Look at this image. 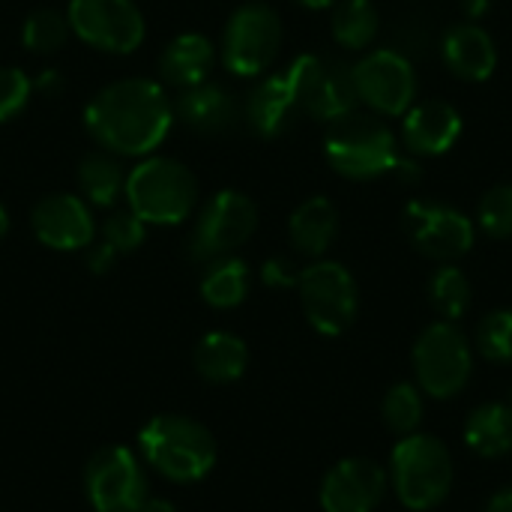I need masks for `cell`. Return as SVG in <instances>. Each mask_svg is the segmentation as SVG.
Listing matches in <instances>:
<instances>
[{
    "label": "cell",
    "instance_id": "ba28073f",
    "mask_svg": "<svg viewBox=\"0 0 512 512\" xmlns=\"http://www.w3.org/2000/svg\"><path fill=\"white\" fill-rule=\"evenodd\" d=\"M300 300L309 324L324 336H342L357 318L354 276L336 261H318L300 273Z\"/></svg>",
    "mask_w": 512,
    "mask_h": 512
},
{
    "label": "cell",
    "instance_id": "b9f144b4",
    "mask_svg": "<svg viewBox=\"0 0 512 512\" xmlns=\"http://www.w3.org/2000/svg\"><path fill=\"white\" fill-rule=\"evenodd\" d=\"M6 231H9V216H6V210L0 207V240L6 237Z\"/></svg>",
    "mask_w": 512,
    "mask_h": 512
},
{
    "label": "cell",
    "instance_id": "74e56055",
    "mask_svg": "<svg viewBox=\"0 0 512 512\" xmlns=\"http://www.w3.org/2000/svg\"><path fill=\"white\" fill-rule=\"evenodd\" d=\"M462 9L468 18H486L492 9V0H462Z\"/></svg>",
    "mask_w": 512,
    "mask_h": 512
},
{
    "label": "cell",
    "instance_id": "2e32d148",
    "mask_svg": "<svg viewBox=\"0 0 512 512\" xmlns=\"http://www.w3.org/2000/svg\"><path fill=\"white\" fill-rule=\"evenodd\" d=\"M33 231L51 249H84L93 240V216L75 195L42 198L33 210Z\"/></svg>",
    "mask_w": 512,
    "mask_h": 512
},
{
    "label": "cell",
    "instance_id": "52a82bcc",
    "mask_svg": "<svg viewBox=\"0 0 512 512\" xmlns=\"http://www.w3.org/2000/svg\"><path fill=\"white\" fill-rule=\"evenodd\" d=\"M414 372L420 387L435 399H453L471 378V348L453 321L426 327L414 345Z\"/></svg>",
    "mask_w": 512,
    "mask_h": 512
},
{
    "label": "cell",
    "instance_id": "6da1fadb",
    "mask_svg": "<svg viewBox=\"0 0 512 512\" xmlns=\"http://www.w3.org/2000/svg\"><path fill=\"white\" fill-rule=\"evenodd\" d=\"M90 135L120 156H141L162 144L171 129V105L159 84L144 78L114 81L87 105Z\"/></svg>",
    "mask_w": 512,
    "mask_h": 512
},
{
    "label": "cell",
    "instance_id": "9c48e42d",
    "mask_svg": "<svg viewBox=\"0 0 512 512\" xmlns=\"http://www.w3.org/2000/svg\"><path fill=\"white\" fill-rule=\"evenodd\" d=\"M279 45H282L279 15L264 3H249L240 6L225 27L222 60L231 72L249 78L264 72L276 60Z\"/></svg>",
    "mask_w": 512,
    "mask_h": 512
},
{
    "label": "cell",
    "instance_id": "ab89813d",
    "mask_svg": "<svg viewBox=\"0 0 512 512\" xmlns=\"http://www.w3.org/2000/svg\"><path fill=\"white\" fill-rule=\"evenodd\" d=\"M138 512H174V507L168 501H147Z\"/></svg>",
    "mask_w": 512,
    "mask_h": 512
},
{
    "label": "cell",
    "instance_id": "5b68a950",
    "mask_svg": "<svg viewBox=\"0 0 512 512\" xmlns=\"http://www.w3.org/2000/svg\"><path fill=\"white\" fill-rule=\"evenodd\" d=\"M126 198L141 222L177 225L192 213L198 183L177 159H147L126 177Z\"/></svg>",
    "mask_w": 512,
    "mask_h": 512
},
{
    "label": "cell",
    "instance_id": "7c38bea8",
    "mask_svg": "<svg viewBox=\"0 0 512 512\" xmlns=\"http://www.w3.org/2000/svg\"><path fill=\"white\" fill-rule=\"evenodd\" d=\"M87 498L96 512H138L147 498V480L126 447L99 450L84 474Z\"/></svg>",
    "mask_w": 512,
    "mask_h": 512
},
{
    "label": "cell",
    "instance_id": "f546056e",
    "mask_svg": "<svg viewBox=\"0 0 512 512\" xmlns=\"http://www.w3.org/2000/svg\"><path fill=\"white\" fill-rule=\"evenodd\" d=\"M66 33H69V21L63 15H57L54 9H39L24 21L21 39L30 51L51 54L66 42Z\"/></svg>",
    "mask_w": 512,
    "mask_h": 512
},
{
    "label": "cell",
    "instance_id": "d6a6232c",
    "mask_svg": "<svg viewBox=\"0 0 512 512\" xmlns=\"http://www.w3.org/2000/svg\"><path fill=\"white\" fill-rule=\"evenodd\" d=\"M30 90H33V81L21 69H12V66L0 69V120L15 117L27 105Z\"/></svg>",
    "mask_w": 512,
    "mask_h": 512
},
{
    "label": "cell",
    "instance_id": "3957f363",
    "mask_svg": "<svg viewBox=\"0 0 512 512\" xmlns=\"http://www.w3.org/2000/svg\"><path fill=\"white\" fill-rule=\"evenodd\" d=\"M138 444L147 462L174 483H195L216 465V444L210 432L186 417H153Z\"/></svg>",
    "mask_w": 512,
    "mask_h": 512
},
{
    "label": "cell",
    "instance_id": "4316f807",
    "mask_svg": "<svg viewBox=\"0 0 512 512\" xmlns=\"http://www.w3.org/2000/svg\"><path fill=\"white\" fill-rule=\"evenodd\" d=\"M78 180H81L84 195H87L96 207H111V204L120 198V192L126 189V180H123L120 165H117L111 156H102V153H90V156L81 162Z\"/></svg>",
    "mask_w": 512,
    "mask_h": 512
},
{
    "label": "cell",
    "instance_id": "5bb4252c",
    "mask_svg": "<svg viewBox=\"0 0 512 512\" xmlns=\"http://www.w3.org/2000/svg\"><path fill=\"white\" fill-rule=\"evenodd\" d=\"M402 225L414 249L435 261H456L474 246V225L456 207L411 201Z\"/></svg>",
    "mask_w": 512,
    "mask_h": 512
},
{
    "label": "cell",
    "instance_id": "4dcf8cb0",
    "mask_svg": "<svg viewBox=\"0 0 512 512\" xmlns=\"http://www.w3.org/2000/svg\"><path fill=\"white\" fill-rule=\"evenodd\" d=\"M477 348L492 363H512V309H498L480 321Z\"/></svg>",
    "mask_w": 512,
    "mask_h": 512
},
{
    "label": "cell",
    "instance_id": "cb8c5ba5",
    "mask_svg": "<svg viewBox=\"0 0 512 512\" xmlns=\"http://www.w3.org/2000/svg\"><path fill=\"white\" fill-rule=\"evenodd\" d=\"M465 444L483 459L512 453V408L501 402L480 405L465 423Z\"/></svg>",
    "mask_w": 512,
    "mask_h": 512
},
{
    "label": "cell",
    "instance_id": "f35d334b",
    "mask_svg": "<svg viewBox=\"0 0 512 512\" xmlns=\"http://www.w3.org/2000/svg\"><path fill=\"white\" fill-rule=\"evenodd\" d=\"M486 512H512V489H504V492H498L492 501H489V507Z\"/></svg>",
    "mask_w": 512,
    "mask_h": 512
},
{
    "label": "cell",
    "instance_id": "7402d4cb",
    "mask_svg": "<svg viewBox=\"0 0 512 512\" xmlns=\"http://www.w3.org/2000/svg\"><path fill=\"white\" fill-rule=\"evenodd\" d=\"M288 231H291V243L300 255L318 258L330 249V243L339 231V213L327 198H309L294 210Z\"/></svg>",
    "mask_w": 512,
    "mask_h": 512
},
{
    "label": "cell",
    "instance_id": "60d3db41",
    "mask_svg": "<svg viewBox=\"0 0 512 512\" xmlns=\"http://www.w3.org/2000/svg\"><path fill=\"white\" fill-rule=\"evenodd\" d=\"M300 6H306V9H327V6H333L336 0H297Z\"/></svg>",
    "mask_w": 512,
    "mask_h": 512
},
{
    "label": "cell",
    "instance_id": "9a60e30c",
    "mask_svg": "<svg viewBox=\"0 0 512 512\" xmlns=\"http://www.w3.org/2000/svg\"><path fill=\"white\" fill-rule=\"evenodd\" d=\"M384 495L387 474L369 459H345L321 483L324 512H375Z\"/></svg>",
    "mask_w": 512,
    "mask_h": 512
},
{
    "label": "cell",
    "instance_id": "83f0119b",
    "mask_svg": "<svg viewBox=\"0 0 512 512\" xmlns=\"http://www.w3.org/2000/svg\"><path fill=\"white\" fill-rule=\"evenodd\" d=\"M429 300L444 321H459L471 306L468 276L459 267H441L429 282Z\"/></svg>",
    "mask_w": 512,
    "mask_h": 512
},
{
    "label": "cell",
    "instance_id": "e0dca14e",
    "mask_svg": "<svg viewBox=\"0 0 512 512\" xmlns=\"http://www.w3.org/2000/svg\"><path fill=\"white\" fill-rule=\"evenodd\" d=\"M462 135V114L441 99H429L411 105L402 120V141L408 150L420 156H441L447 153Z\"/></svg>",
    "mask_w": 512,
    "mask_h": 512
},
{
    "label": "cell",
    "instance_id": "484cf974",
    "mask_svg": "<svg viewBox=\"0 0 512 512\" xmlns=\"http://www.w3.org/2000/svg\"><path fill=\"white\" fill-rule=\"evenodd\" d=\"M249 291V270L237 258H216L201 282V297L216 309H234L246 300Z\"/></svg>",
    "mask_w": 512,
    "mask_h": 512
},
{
    "label": "cell",
    "instance_id": "8d00e7d4",
    "mask_svg": "<svg viewBox=\"0 0 512 512\" xmlns=\"http://www.w3.org/2000/svg\"><path fill=\"white\" fill-rule=\"evenodd\" d=\"M36 87H39L42 93H48V96H57V93L63 90V78H60V72L48 69V72H42V75H39Z\"/></svg>",
    "mask_w": 512,
    "mask_h": 512
},
{
    "label": "cell",
    "instance_id": "8fae6325",
    "mask_svg": "<svg viewBox=\"0 0 512 512\" xmlns=\"http://www.w3.org/2000/svg\"><path fill=\"white\" fill-rule=\"evenodd\" d=\"M354 84L360 102L375 108L378 114L399 117L414 105L417 96V75L414 63L393 48H381L366 54L354 66Z\"/></svg>",
    "mask_w": 512,
    "mask_h": 512
},
{
    "label": "cell",
    "instance_id": "7a4b0ae2",
    "mask_svg": "<svg viewBox=\"0 0 512 512\" xmlns=\"http://www.w3.org/2000/svg\"><path fill=\"white\" fill-rule=\"evenodd\" d=\"M327 162L351 180H372L381 174H408L420 177V171L405 162L396 150V138L387 123L369 114H345L330 123L324 141Z\"/></svg>",
    "mask_w": 512,
    "mask_h": 512
},
{
    "label": "cell",
    "instance_id": "836d02e7",
    "mask_svg": "<svg viewBox=\"0 0 512 512\" xmlns=\"http://www.w3.org/2000/svg\"><path fill=\"white\" fill-rule=\"evenodd\" d=\"M141 240H144V222L132 210L114 213L105 222V243L114 246L117 252H132L135 246H141Z\"/></svg>",
    "mask_w": 512,
    "mask_h": 512
},
{
    "label": "cell",
    "instance_id": "e575fe53",
    "mask_svg": "<svg viewBox=\"0 0 512 512\" xmlns=\"http://www.w3.org/2000/svg\"><path fill=\"white\" fill-rule=\"evenodd\" d=\"M261 276L270 288H294L300 282V273L294 270V264L288 258H270L264 264Z\"/></svg>",
    "mask_w": 512,
    "mask_h": 512
},
{
    "label": "cell",
    "instance_id": "1f68e13d",
    "mask_svg": "<svg viewBox=\"0 0 512 512\" xmlns=\"http://www.w3.org/2000/svg\"><path fill=\"white\" fill-rule=\"evenodd\" d=\"M480 228L489 237L507 240L512 237V183L495 186L480 201Z\"/></svg>",
    "mask_w": 512,
    "mask_h": 512
},
{
    "label": "cell",
    "instance_id": "f1b7e54d",
    "mask_svg": "<svg viewBox=\"0 0 512 512\" xmlns=\"http://www.w3.org/2000/svg\"><path fill=\"white\" fill-rule=\"evenodd\" d=\"M381 414H384V426L393 432V435H414L420 420H423V399H420V390L414 384H396L390 387V393L384 396V405H381Z\"/></svg>",
    "mask_w": 512,
    "mask_h": 512
},
{
    "label": "cell",
    "instance_id": "d4e9b609",
    "mask_svg": "<svg viewBox=\"0 0 512 512\" xmlns=\"http://www.w3.org/2000/svg\"><path fill=\"white\" fill-rule=\"evenodd\" d=\"M378 33V9L372 0H339L333 9V39L348 48H366Z\"/></svg>",
    "mask_w": 512,
    "mask_h": 512
},
{
    "label": "cell",
    "instance_id": "d590c367",
    "mask_svg": "<svg viewBox=\"0 0 512 512\" xmlns=\"http://www.w3.org/2000/svg\"><path fill=\"white\" fill-rule=\"evenodd\" d=\"M114 255H117V249H114V246H108V243L102 240V243L90 252L87 264H90V270H93V273H105V270L114 264Z\"/></svg>",
    "mask_w": 512,
    "mask_h": 512
},
{
    "label": "cell",
    "instance_id": "44dd1931",
    "mask_svg": "<svg viewBox=\"0 0 512 512\" xmlns=\"http://www.w3.org/2000/svg\"><path fill=\"white\" fill-rule=\"evenodd\" d=\"M216 51L213 42L201 33H183L177 36L159 57V69L162 75L174 84V87H195L204 84L210 69H213Z\"/></svg>",
    "mask_w": 512,
    "mask_h": 512
},
{
    "label": "cell",
    "instance_id": "ac0fdd59",
    "mask_svg": "<svg viewBox=\"0 0 512 512\" xmlns=\"http://www.w3.org/2000/svg\"><path fill=\"white\" fill-rule=\"evenodd\" d=\"M444 60L462 81H486L495 72V39L480 24H456L444 36Z\"/></svg>",
    "mask_w": 512,
    "mask_h": 512
},
{
    "label": "cell",
    "instance_id": "8992f818",
    "mask_svg": "<svg viewBox=\"0 0 512 512\" xmlns=\"http://www.w3.org/2000/svg\"><path fill=\"white\" fill-rule=\"evenodd\" d=\"M297 108L315 120H339L351 111H357L360 96L354 84V66H345L333 57L303 54L288 66Z\"/></svg>",
    "mask_w": 512,
    "mask_h": 512
},
{
    "label": "cell",
    "instance_id": "d6986e66",
    "mask_svg": "<svg viewBox=\"0 0 512 512\" xmlns=\"http://www.w3.org/2000/svg\"><path fill=\"white\" fill-rule=\"evenodd\" d=\"M297 111L300 108H297V96H294L288 69L282 75H270L267 81H261L246 102V120L264 138L282 135L291 126Z\"/></svg>",
    "mask_w": 512,
    "mask_h": 512
},
{
    "label": "cell",
    "instance_id": "4fadbf2b",
    "mask_svg": "<svg viewBox=\"0 0 512 512\" xmlns=\"http://www.w3.org/2000/svg\"><path fill=\"white\" fill-rule=\"evenodd\" d=\"M69 24L84 42L114 54H129L144 39V18L132 0H72Z\"/></svg>",
    "mask_w": 512,
    "mask_h": 512
},
{
    "label": "cell",
    "instance_id": "30bf717a",
    "mask_svg": "<svg viewBox=\"0 0 512 512\" xmlns=\"http://www.w3.org/2000/svg\"><path fill=\"white\" fill-rule=\"evenodd\" d=\"M255 225H258L255 204L246 195L225 189L207 204L204 216L198 219L192 243H189V255L195 261L225 258L228 252H234L255 234Z\"/></svg>",
    "mask_w": 512,
    "mask_h": 512
},
{
    "label": "cell",
    "instance_id": "603a6c76",
    "mask_svg": "<svg viewBox=\"0 0 512 512\" xmlns=\"http://www.w3.org/2000/svg\"><path fill=\"white\" fill-rule=\"evenodd\" d=\"M249 354L243 339L231 333H207L195 348V369L210 384H231L246 372Z\"/></svg>",
    "mask_w": 512,
    "mask_h": 512
},
{
    "label": "cell",
    "instance_id": "277c9868",
    "mask_svg": "<svg viewBox=\"0 0 512 512\" xmlns=\"http://www.w3.org/2000/svg\"><path fill=\"white\" fill-rule=\"evenodd\" d=\"M393 486L399 501L414 512L435 510L453 489V459L450 450L432 435H408L396 444Z\"/></svg>",
    "mask_w": 512,
    "mask_h": 512
},
{
    "label": "cell",
    "instance_id": "ffe728a7",
    "mask_svg": "<svg viewBox=\"0 0 512 512\" xmlns=\"http://www.w3.org/2000/svg\"><path fill=\"white\" fill-rule=\"evenodd\" d=\"M177 114L186 126H192L204 135H216V132H225L234 126L237 105L228 90H222L216 84H195L180 93Z\"/></svg>",
    "mask_w": 512,
    "mask_h": 512
}]
</instances>
